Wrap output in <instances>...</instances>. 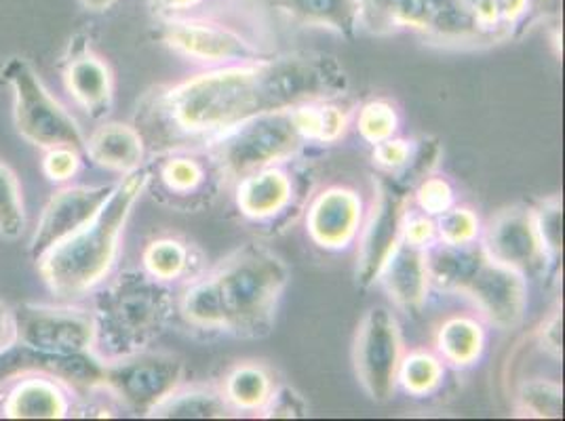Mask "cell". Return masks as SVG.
Returning <instances> with one entry per match:
<instances>
[{"label":"cell","instance_id":"31","mask_svg":"<svg viewBox=\"0 0 565 421\" xmlns=\"http://www.w3.org/2000/svg\"><path fill=\"white\" fill-rule=\"evenodd\" d=\"M519 415L539 420L564 418V388L553 379H527L519 386Z\"/></svg>","mask_w":565,"mask_h":421},{"label":"cell","instance_id":"20","mask_svg":"<svg viewBox=\"0 0 565 421\" xmlns=\"http://www.w3.org/2000/svg\"><path fill=\"white\" fill-rule=\"evenodd\" d=\"M83 154L104 171L127 175L141 169L148 145L140 129L131 122H102L85 138Z\"/></svg>","mask_w":565,"mask_h":421},{"label":"cell","instance_id":"33","mask_svg":"<svg viewBox=\"0 0 565 421\" xmlns=\"http://www.w3.org/2000/svg\"><path fill=\"white\" fill-rule=\"evenodd\" d=\"M532 222L541 240L542 253L548 266H557L564 249V203L559 196H548L532 207Z\"/></svg>","mask_w":565,"mask_h":421},{"label":"cell","instance_id":"3","mask_svg":"<svg viewBox=\"0 0 565 421\" xmlns=\"http://www.w3.org/2000/svg\"><path fill=\"white\" fill-rule=\"evenodd\" d=\"M92 295L94 352L102 360H115L150 348L175 312L171 287L143 270H122Z\"/></svg>","mask_w":565,"mask_h":421},{"label":"cell","instance_id":"23","mask_svg":"<svg viewBox=\"0 0 565 421\" xmlns=\"http://www.w3.org/2000/svg\"><path fill=\"white\" fill-rule=\"evenodd\" d=\"M483 249L479 242L451 247L444 242H433L426 247V268L430 287L448 293H460L465 284L471 281L477 266L483 259Z\"/></svg>","mask_w":565,"mask_h":421},{"label":"cell","instance_id":"5","mask_svg":"<svg viewBox=\"0 0 565 421\" xmlns=\"http://www.w3.org/2000/svg\"><path fill=\"white\" fill-rule=\"evenodd\" d=\"M308 143L296 108H289L249 118L199 150L212 161L222 186H233L259 169L289 163Z\"/></svg>","mask_w":565,"mask_h":421},{"label":"cell","instance_id":"2","mask_svg":"<svg viewBox=\"0 0 565 421\" xmlns=\"http://www.w3.org/2000/svg\"><path fill=\"white\" fill-rule=\"evenodd\" d=\"M148 186L150 171L146 164L122 175L92 222L34 261L41 281L57 302H81L113 277L127 224Z\"/></svg>","mask_w":565,"mask_h":421},{"label":"cell","instance_id":"22","mask_svg":"<svg viewBox=\"0 0 565 421\" xmlns=\"http://www.w3.org/2000/svg\"><path fill=\"white\" fill-rule=\"evenodd\" d=\"M277 11L296 24L330 30L351 39L361 28L359 0H270Z\"/></svg>","mask_w":565,"mask_h":421},{"label":"cell","instance_id":"44","mask_svg":"<svg viewBox=\"0 0 565 421\" xmlns=\"http://www.w3.org/2000/svg\"><path fill=\"white\" fill-rule=\"evenodd\" d=\"M83 2V7L87 9V11H94V13H102V11H106V9H110L117 0H81Z\"/></svg>","mask_w":565,"mask_h":421},{"label":"cell","instance_id":"18","mask_svg":"<svg viewBox=\"0 0 565 421\" xmlns=\"http://www.w3.org/2000/svg\"><path fill=\"white\" fill-rule=\"evenodd\" d=\"M233 186L236 209L252 222H275L294 207V177L282 169V164L259 169L241 177Z\"/></svg>","mask_w":565,"mask_h":421},{"label":"cell","instance_id":"1","mask_svg":"<svg viewBox=\"0 0 565 421\" xmlns=\"http://www.w3.org/2000/svg\"><path fill=\"white\" fill-rule=\"evenodd\" d=\"M349 72L328 53L300 51L217 66L148 95L140 129L148 150H199L249 118L342 99Z\"/></svg>","mask_w":565,"mask_h":421},{"label":"cell","instance_id":"19","mask_svg":"<svg viewBox=\"0 0 565 421\" xmlns=\"http://www.w3.org/2000/svg\"><path fill=\"white\" fill-rule=\"evenodd\" d=\"M391 302L407 314L423 312L430 279L426 268V249L416 247L407 240H401L393 256L384 263L380 279Z\"/></svg>","mask_w":565,"mask_h":421},{"label":"cell","instance_id":"40","mask_svg":"<svg viewBox=\"0 0 565 421\" xmlns=\"http://www.w3.org/2000/svg\"><path fill=\"white\" fill-rule=\"evenodd\" d=\"M536 342L548 358L553 360H562V352H564V319H562V310L555 307L536 331Z\"/></svg>","mask_w":565,"mask_h":421},{"label":"cell","instance_id":"6","mask_svg":"<svg viewBox=\"0 0 565 421\" xmlns=\"http://www.w3.org/2000/svg\"><path fill=\"white\" fill-rule=\"evenodd\" d=\"M13 94V125L22 140L34 148H85V133L71 110L51 94L39 72L24 57H11L0 71Z\"/></svg>","mask_w":565,"mask_h":421},{"label":"cell","instance_id":"25","mask_svg":"<svg viewBox=\"0 0 565 421\" xmlns=\"http://www.w3.org/2000/svg\"><path fill=\"white\" fill-rule=\"evenodd\" d=\"M435 350L449 367L469 369L486 350V328L472 316H449L437 328Z\"/></svg>","mask_w":565,"mask_h":421},{"label":"cell","instance_id":"32","mask_svg":"<svg viewBox=\"0 0 565 421\" xmlns=\"http://www.w3.org/2000/svg\"><path fill=\"white\" fill-rule=\"evenodd\" d=\"M24 190L15 171L0 159V238L18 240L25 233Z\"/></svg>","mask_w":565,"mask_h":421},{"label":"cell","instance_id":"7","mask_svg":"<svg viewBox=\"0 0 565 421\" xmlns=\"http://www.w3.org/2000/svg\"><path fill=\"white\" fill-rule=\"evenodd\" d=\"M161 20L163 45L175 55L207 68L256 62L273 55L256 39L220 18L186 13Z\"/></svg>","mask_w":565,"mask_h":421},{"label":"cell","instance_id":"14","mask_svg":"<svg viewBox=\"0 0 565 421\" xmlns=\"http://www.w3.org/2000/svg\"><path fill=\"white\" fill-rule=\"evenodd\" d=\"M479 245L488 258L515 268L525 277L548 270L530 207L498 210L481 228Z\"/></svg>","mask_w":565,"mask_h":421},{"label":"cell","instance_id":"43","mask_svg":"<svg viewBox=\"0 0 565 421\" xmlns=\"http://www.w3.org/2000/svg\"><path fill=\"white\" fill-rule=\"evenodd\" d=\"M201 2L203 0H150V7L159 13V18H173V15H186Z\"/></svg>","mask_w":565,"mask_h":421},{"label":"cell","instance_id":"4","mask_svg":"<svg viewBox=\"0 0 565 421\" xmlns=\"http://www.w3.org/2000/svg\"><path fill=\"white\" fill-rule=\"evenodd\" d=\"M222 312V333L258 339L275 327L289 268L273 249L247 242L207 270Z\"/></svg>","mask_w":565,"mask_h":421},{"label":"cell","instance_id":"21","mask_svg":"<svg viewBox=\"0 0 565 421\" xmlns=\"http://www.w3.org/2000/svg\"><path fill=\"white\" fill-rule=\"evenodd\" d=\"M64 89L72 101L92 118H104L115 101V74L94 51L72 55L64 68Z\"/></svg>","mask_w":565,"mask_h":421},{"label":"cell","instance_id":"36","mask_svg":"<svg viewBox=\"0 0 565 421\" xmlns=\"http://www.w3.org/2000/svg\"><path fill=\"white\" fill-rule=\"evenodd\" d=\"M414 205L426 215L437 217L456 205V192L446 177L430 173L414 186Z\"/></svg>","mask_w":565,"mask_h":421},{"label":"cell","instance_id":"10","mask_svg":"<svg viewBox=\"0 0 565 421\" xmlns=\"http://www.w3.org/2000/svg\"><path fill=\"white\" fill-rule=\"evenodd\" d=\"M403 354L395 312L386 305L370 307L354 335L353 363L361 388L374 402H388L395 397Z\"/></svg>","mask_w":565,"mask_h":421},{"label":"cell","instance_id":"9","mask_svg":"<svg viewBox=\"0 0 565 421\" xmlns=\"http://www.w3.org/2000/svg\"><path fill=\"white\" fill-rule=\"evenodd\" d=\"M102 392L129 409L131 413L148 415L163 398L184 384V363L169 352L146 350L104 360Z\"/></svg>","mask_w":565,"mask_h":421},{"label":"cell","instance_id":"34","mask_svg":"<svg viewBox=\"0 0 565 421\" xmlns=\"http://www.w3.org/2000/svg\"><path fill=\"white\" fill-rule=\"evenodd\" d=\"M399 110L388 99H372L356 115V131L370 145L388 140L399 131Z\"/></svg>","mask_w":565,"mask_h":421},{"label":"cell","instance_id":"27","mask_svg":"<svg viewBox=\"0 0 565 421\" xmlns=\"http://www.w3.org/2000/svg\"><path fill=\"white\" fill-rule=\"evenodd\" d=\"M141 270L166 284L186 282L201 274L192 245L173 236L154 238L143 247Z\"/></svg>","mask_w":565,"mask_h":421},{"label":"cell","instance_id":"8","mask_svg":"<svg viewBox=\"0 0 565 421\" xmlns=\"http://www.w3.org/2000/svg\"><path fill=\"white\" fill-rule=\"evenodd\" d=\"M18 348L41 358H68L94 352L95 319L78 302L24 304L15 307Z\"/></svg>","mask_w":565,"mask_h":421},{"label":"cell","instance_id":"12","mask_svg":"<svg viewBox=\"0 0 565 421\" xmlns=\"http://www.w3.org/2000/svg\"><path fill=\"white\" fill-rule=\"evenodd\" d=\"M460 295L471 300L490 327L511 331L521 325L527 310V277L483 256Z\"/></svg>","mask_w":565,"mask_h":421},{"label":"cell","instance_id":"41","mask_svg":"<svg viewBox=\"0 0 565 421\" xmlns=\"http://www.w3.org/2000/svg\"><path fill=\"white\" fill-rule=\"evenodd\" d=\"M403 240L423 249L433 245L437 240L435 217L426 215L423 210H407L405 224H403Z\"/></svg>","mask_w":565,"mask_h":421},{"label":"cell","instance_id":"24","mask_svg":"<svg viewBox=\"0 0 565 421\" xmlns=\"http://www.w3.org/2000/svg\"><path fill=\"white\" fill-rule=\"evenodd\" d=\"M233 409L222 397L220 388L213 386H189L180 384L169 397L163 398L146 418L159 420H222Z\"/></svg>","mask_w":565,"mask_h":421},{"label":"cell","instance_id":"16","mask_svg":"<svg viewBox=\"0 0 565 421\" xmlns=\"http://www.w3.org/2000/svg\"><path fill=\"white\" fill-rule=\"evenodd\" d=\"M72 388L55 374L18 375L2 395L0 413L7 420H66L72 413Z\"/></svg>","mask_w":565,"mask_h":421},{"label":"cell","instance_id":"30","mask_svg":"<svg viewBox=\"0 0 565 421\" xmlns=\"http://www.w3.org/2000/svg\"><path fill=\"white\" fill-rule=\"evenodd\" d=\"M296 112L310 143H338L349 129V115L338 99L305 104Z\"/></svg>","mask_w":565,"mask_h":421},{"label":"cell","instance_id":"39","mask_svg":"<svg viewBox=\"0 0 565 421\" xmlns=\"http://www.w3.org/2000/svg\"><path fill=\"white\" fill-rule=\"evenodd\" d=\"M414 143L416 141L401 140L397 136L380 141L376 145H372L374 148V152H372L374 164L388 177L397 175L401 169L409 163L412 152H414Z\"/></svg>","mask_w":565,"mask_h":421},{"label":"cell","instance_id":"13","mask_svg":"<svg viewBox=\"0 0 565 421\" xmlns=\"http://www.w3.org/2000/svg\"><path fill=\"white\" fill-rule=\"evenodd\" d=\"M115 184H97V186H85V184H62L57 187L43 213L36 222V228L30 238L28 253L30 259L36 261L53 245L68 238L72 233L83 228L87 222H92L99 209L110 198Z\"/></svg>","mask_w":565,"mask_h":421},{"label":"cell","instance_id":"17","mask_svg":"<svg viewBox=\"0 0 565 421\" xmlns=\"http://www.w3.org/2000/svg\"><path fill=\"white\" fill-rule=\"evenodd\" d=\"M150 177H157L161 190L175 205L184 203L190 209L194 207L192 203L207 198L222 187L212 161L203 150H171L159 154L157 171H150Z\"/></svg>","mask_w":565,"mask_h":421},{"label":"cell","instance_id":"26","mask_svg":"<svg viewBox=\"0 0 565 421\" xmlns=\"http://www.w3.org/2000/svg\"><path fill=\"white\" fill-rule=\"evenodd\" d=\"M277 381L268 367L256 360L236 363L220 384V392L235 413H259Z\"/></svg>","mask_w":565,"mask_h":421},{"label":"cell","instance_id":"42","mask_svg":"<svg viewBox=\"0 0 565 421\" xmlns=\"http://www.w3.org/2000/svg\"><path fill=\"white\" fill-rule=\"evenodd\" d=\"M18 348V316L15 307L0 298V356Z\"/></svg>","mask_w":565,"mask_h":421},{"label":"cell","instance_id":"28","mask_svg":"<svg viewBox=\"0 0 565 421\" xmlns=\"http://www.w3.org/2000/svg\"><path fill=\"white\" fill-rule=\"evenodd\" d=\"M361 25L377 34L414 30L423 32L424 0H359Z\"/></svg>","mask_w":565,"mask_h":421},{"label":"cell","instance_id":"37","mask_svg":"<svg viewBox=\"0 0 565 421\" xmlns=\"http://www.w3.org/2000/svg\"><path fill=\"white\" fill-rule=\"evenodd\" d=\"M43 152L45 154L41 161V169L49 182L60 184V186L71 184L83 166V150H76L71 145H57V148L43 150Z\"/></svg>","mask_w":565,"mask_h":421},{"label":"cell","instance_id":"35","mask_svg":"<svg viewBox=\"0 0 565 421\" xmlns=\"http://www.w3.org/2000/svg\"><path fill=\"white\" fill-rule=\"evenodd\" d=\"M435 233H437V242H444V245H451V247L475 245L479 242V236H481V222L475 210L454 205L435 217Z\"/></svg>","mask_w":565,"mask_h":421},{"label":"cell","instance_id":"15","mask_svg":"<svg viewBox=\"0 0 565 421\" xmlns=\"http://www.w3.org/2000/svg\"><path fill=\"white\" fill-rule=\"evenodd\" d=\"M363 215V198L353 187H326L308 205V238L326 251H342L356 240Z\"/></svg>","mask_w":565,"mask_h":421},{"label":"cell","instance_id":"38","mask_svg":"<svg viewBox=\"0 0 565 421\" xmlns=\"http://www.w3.org/2000/svg\"><path fill=\"white\" fill-rule=\"evenodd\" d=\"M259 418L270 420H291V418H307L308 402L305 397L294 390L287 384H277L266 400V404L259 409Z\"/></svg>","mask_w":565,"mask_h":421},{"label":"cell","instance_id":"29","mask_svg":"<svg viewBox=\"0 0 565 421\" xmlns=\"http://www.w3.org/2000/svg\"><path fill=\"white\" fill-rule=\"evenodd\" d=\"M446 363L437 352H405L397 371V386L412 397H428L444 384Z\"/></svg>","mask_w":565,"mask_h":421},{"label":"cell","instance_id":"11","mask_svg":"<svg viewBox=\"0 0 565 421\" xmlns=\"http://www.w3.org/2000/svg\"><path fill=\"white\" fill-rule=\"evenodd\" d=\"M407 190L393 180L380 177L374 187V201L365 210L356 235V284L367 289L380 279L384 263L403 240V224L409 210Z\"/></svg>","mask_w":565,"mask_h":421}]
</instances>
